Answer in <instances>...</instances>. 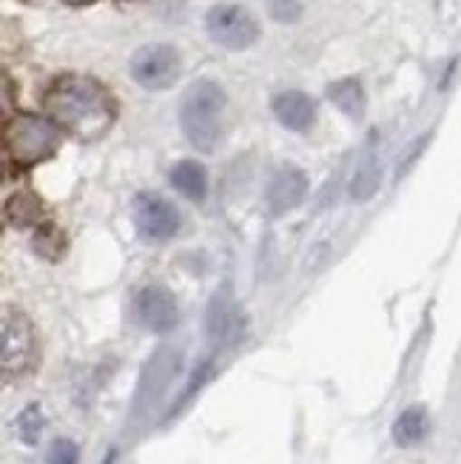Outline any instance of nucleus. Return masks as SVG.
Instances as JSON below:
<instances>
[{"instance_id": "f257e3e1", "label": "nucleus", "mask_w": 461, "mask_h": 464, "mask_svg": "<svg viewBox=\"0 0 461 464\" xmlns=\"http://www.w3.org/2000/svg\"><path fill=\"white\" fill-rule=\"evenodd\" d=\"M46 111L60 129H66L83 143H94V140L103 137L117 117V106L109 89L97 83L94 77L83 74L57 77L46 92Z\"/></svg>"}, {"instance_id": "f03ea898", "label": "nucleus", "mask_w": 461, "mask_h": 464, "mask_svg": "<svg viewBox=\"0 0 461 464\" xmlns=\"http://www.w3.org/2000/svg\"><path fill=\"white\" fill-rule=\"evenodd\" d=\"M223 109H226V92L214 80H199L194 83L179 109V123L188 137V143L199 151H214L223 134Z\"/></svg>"}, {"instance_id": "7ed1b4c3", "label": "nucleus", "mask_w": 461, "mask_h": 464, "mask_svg": "<svg viewBox=\"0 0 461 464\" xmlns=\"http://www.w3.org/2000/svg\"><path fill=\"white\" fill-rule=\"evenodd\" d=\"M4 146L17 169H32L57 151L60 131L37 114H14L4 129Z\"/></svg>"}, {"instance_id": "20e7f679", "label": "nucleus", "mask_w": 461, "mask_h": 464, "mask_svg": "<svg viewBox=\"0 0 461 464\" xmlns=\"http://www.w3.org/2000/svg\"><path fill=\"white\" fill-rule=\"evenodd\" d=\"M37 353V339L34 325L20 308H4V322H0V368H4V379L12 382L24 376L34 365Z\"/></svg>"}, {"instance_id": "39448f33", "label": "nucleus", "mask_w": 461, "mask_h": 464, "mask_svg": "<svg viewBox=\"0 0 461 464\" xmlns=\"http://www.w3.org/2000/svg\"><path fill=\"white\" fill-rule=\"evenodd\" d=\"M206 26H208V34L216 40L219 46H226V49H248L256 44V37H259V24H256V17L243 9V6H234V4H226V6H214L208 12V20H206Z\"/></svg>"}, {"instance_id": "423d86ee", "label": "nucleus", "mask_w": 461, "mask_h": 464, "mask_svg": "<svg viewBox=\"0 0 461 464\" xmlns=\"http://www.w3.org/2000/svg\"><path fill=\"white\" fill-rule=\"evenodd\" d=\"M129 69L143 89H168L179 77V54L166 44H151L134 52Z\"/></svg>"}, {"instance_id": "0eeeda50", "label": "nucleus", "mask_w": 461, "mask_h": 464, "mask_svg": "<svg viewBox=\"0 0 461 464\" xmlns=\"http://www.w3.org/2000/svg\"><path fill=\"white\" fill-rule=\"evenodd\" d=\"M134 223L146 239L163 242L179 231V214L159 194H139L134 199Z\"/></svg>"}, {"instance_id": "6e6552de", "label": "nucleus", "mask_w": 461, "mask_h": 464, "mask_svg": "<svg viewBox=\"0 0 461 464\" xmlns=\"http://www.w3.org/2000/svg\"><path fill=\"white\" fill-rule=\"evenodd\" d=\"M134 314L139 325L154 334H166L177 325V302L163 285H149L139 291L134 299Z\"/></svg>"}, {"instance_id": "1a4fd4ad", "label": "nucleus", "mask_w": 461, "mask_h": 464, "mask_svg": "<svg viewBox=\"0 0 461 464\" xmlns=\"http://www.w3.org/2000/svg\"><path fill=\"white\" fill-rule=\"evenodd\" d=\"M305 191H308L305 171L296 169V166H285L271 177L268 191H265V203L274 214H285V211H291L303 203Z\"/></svg>"}, {"instance_id": "9d476101", "label": "nucleus", "mask_w": 461, "mask_h": 464, "mask_svg": "<svg viewBox=\"0 0 461 464\" xmlns=\"http://www.w3.org/2000/svg\"><path fill=\"white\" fill-rule=\"evenodd\" d=\"M274 114L276 120L291 131H305L311 129L313 117H316V103L305 94V92H283L274 97Z\"/></svg>"}, {"instance_id": "9b49d317", "label": "nucleus", "mask_w": 461, "mask_h": 464, "mask_svg": "<svg viewBox=\"0 0 461 464\" xmlns=\"http://www.w3.org/2000/svg\"><path fill=\"white\" fill-rule=\"evenodd\" d=\"M328 97H331V103L339 111H345L351 120H362L365 117L368 100H365L362 83H359L356 77H345V80H336V83H331L328 86Z\"/></svg>"}, {"instance_id": "f8f14e48", "label": "nucleus", "mask_w": 461, "mask_h": 464, "mask_svg": "<svg viewBox=\"0 0 461 464\" xmlns=\"http://www.w3.org/2000/svg\"><path fill=\"white\" fill-rule=\"evenodd\" d=\"M239 331V308L234 305V299L228 291L216 294L208 311V334L214 339H231Z\"/></svg>"}, {"instance_id": "ddd939ff", "label": "nucleus", "mask_w": 461, "mask_h": 464, "mask_svg": "<svg viewBox=\"0 0 461 464\" xmlns=\"http://www.w3.org/2000/svg\"><path fill=\"white\" fill-rule=\"evenodd\" d=\"M171 186L183 197L199 203V199H206V191H208V174L203 166L194 163V160H183V163H177L171 169Z\"/></svg>"}, {"instance_id": "4468645a", "label": "nucleus", "mask_w": 461, "mask_h": 464, "mask_svg": "<svg viewBox=\"0 0 461 464\" xmlns=\"http://www.w3.org/2000/svg\"><path fill=\"white\" fill-rule=\"evenodd\" d=\"M6 217L17 228H29V226L40 228V223H43V203L32 191H17L6 199Z\"/></svg>"}, {"instance_id": "2eb2a0df", "label": "nucleus", "mask_w": 461, "mask_h": 464, "mask_svg": "<svg viewBox=\"0 0 461 464\" xmlns=\"http://www.w3.org/2000/svg\"><path fill=\"white\" fill-rule=\"evenodd\" d=\"M427 430V413L425 408H408L402 416L396 419V425H393V439H396V445H402V448H413L422 441Z\"/></svg>"}, {"instance_id": "dca6fc26", "label": "nucleus", "mask_w": 461, "mask_h": 464, "mask_svg": "<svg viewBox=\"0 0 461 464\" xmlns=\"http://www.w3.org/2000/svg\"><path fill=\"white\" fill-rule=\"evenodd\" d=\"M379 183H382V171H379V163L376 157L368 151L362 157V163L356 166L353 171V179H351V197L359 199V203H365V199H370L379 188Z\"/></svg>"}, {"instance_id": "f3484780", "label": "nucleus", "mask_w": 461, "mask_h": 464, "mask_svg": "<svg viewBox=\"0 0 461 464\" xmlns=\"http://www.w3.org/2000/svg\"><path fill=\"white\" fill-rule=\"evenodd\" d=\"M32 246H34V251L43 259L54 262V259L63 256V251H66V237H63V231L54 228V226H40Z\"/></svg>"}, {"instance_id": "a211bd4d", "label": "nucleus", "mask_w": 461, "mask_h": 464, "mask_svg": "<svg viewBox=\"0 0 461 464\" xmlns=\"http://www.w3.org/2000/svg\"><path fill=\"white\" fill-rule=\"evenodd\" d=\"M14 428H17L20 441H26V445H37L40 436H43V411H40V405H29L24 413L17 416Z\"/></svg>"}, {"instance_id": "6ab92c4d", "label": "nucleus", "mask_w": 461, "mask_h": 464, "mask_svg": "<svg viewBox=\"0 0 461 464\" xmlns=\"http://www.w3.org/2000/svg\"><path fill=\"white\" fill-rule=\"evenodd\" d=\"M77 456H80V450L72 439H57V441H52L46 464H77Z\"/></svg>"}, {"instance_id": "aec40b11", "label": "nucleus", "mask_w": 461, "mask_h": 464, "mask_svg": "<svg viewBox=\"0 0 461 464\" xmlns=\"http://www.w3.org/2000/svg\"><path fill=\"white\" fill-rule=\"evenodd\" d=\"M268 9L276 20H283V24H291V20H296L299 12H303L299 0H268Z\"/></svg>"}, {"instance_id": "412c9836", "label": "nucleus", "mask_w": 461, "mask_h": 464, "mask_svg": "<svg viewBox=\"0 0 461 464\" xmlns=\"http://www.w3.org/2000/svg\"><path fill=\"white\" fill-rule=\"evenodd\" d=\"M66 6H91L94 0H63Z\"/></svg>"}, {"instance_id": "4be33fe9", "label": "nucleus", "mask_w": 461, "mask_h": 464, "mask_svg": "<svg viewBox=\"0 0 461 464\" xmlns=\"http://www.w3.org/2000/svg\"><path fill=\"white\" fill-rule=\"evenodd\" d=\"M103 464H114V453H109V459H106Z\"/></svg>"}, {"instance_id": "5701e85b", "label": "nucleus", "mask_w": 461, "mask_h": 464, "mask_svg": "<svg viewBox=\"0 0 461 464\" xmlns=\"http://www.w3.org/2000/svg\"><path fill=\"white\" fill-rule=\"evenodd\" d=\"M123 4H126V0H123Z\"/></svg>"}]
</instances>
